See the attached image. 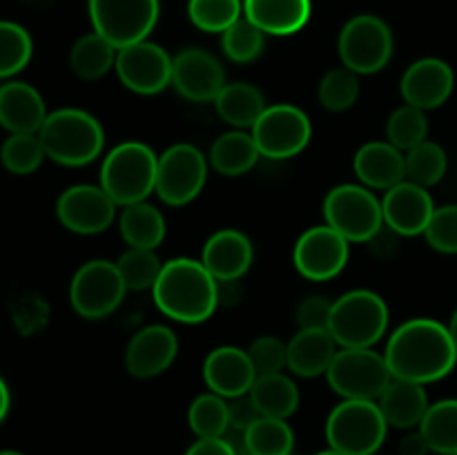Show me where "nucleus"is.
<instances>
[{
	"mask_svg": "<svg viewBox=\"0 0 457 455\" xmlns=\"http://www.w3.org/2000/svg\"><path fill=\"white\" fill-rule=\"evenodd\" d=\"M384 357L393 377L427 386L445 379L455 368L457 348L449 326L428 317H415L393 330Z\"/></svg>",
	"mask_w": 457,
	"mask_h": 455,
	"instance_id": "obj_1",
	"label": "nucleus"
},
{
	"mask_svg": "<svg viewBox=\"0 0 457 455\" xmlns=\"http://www.w3.org/2000/svg\"><path fill=\"white\" fill-rule=\"evenodd\" d=\"M154 306L179 324H204L219 308V281L201 259L177 257L163 263L152 288Z\"/></svg>",
	"mask_w": 457,
	"mask_h": 455,
	"instance_id": "obj_2",
	"label": "nucleus"
},
{
	"mask_svg": "<svg viewBox=\"0 0 457 455\" xmlns=\"http://www.w3.org/2000/svg\"><path fill=\"white\" fill-rule=\"evenodd\" d=\"M47 159L65 168H83L101 156L105 132L96 116L76 107L52 112L38 129Z\"/></svg>",
	"mask_w": 457,
	"mask_h": 455,
	"instance_id": "obj_3",
	"label": "nucleus"
},
{
	"mask_svg": "<svg viewBox=\"0 0 457 455\" xmlns=\"http://www.w3.org/2000/svg\"><path fill=\"white\" fill-rule=\"evenodd\" d=\"M159 156L141 141H125L112 147L101 165L98 186L116 205L141 203L154 192Z\"/></svg>",
	"mask_w": 457,
	"mask_h": 455,
	"instance_id": "obj_4",
	"label": "nucleus"
},
{
	"mask_svg": "<svg viewBox=\"0 0 457 455\" xmlns=\"http://www.w3.org/2000/svg\"><path fill=\"white\" fill-rule=\"evenodd\" d=\"M388 306L373 290H351L333 302L328 333L342 348H373L386 335Z\"/></svg>",
	"mask_w": 457,
	"mask_h": 455,
	"instance_id": "obj_5",
	"label": "nucleus"
},
{
	"mask_svg": "<svg viewBox=\"0 0 457 455\" xmlns=\"http://www.w3.org/2000/svg\"><path fill=\"white\" fill-rule=\"evenodd\" d=\"M388 424L378 401L344 400L326 419V440L342 455H373L386 440Z\"/></svg>",
	"mask_w": 457,
	"mask_h": 455,
	"instance_id": "obj_6",
	"label": "nucleus"
},
{
	"mask_svg": "<svg viewBox=\"0 0 457 455\" xmlns=\"http://www.w3.org/2000/svg\"><path fill=\"white\" fill-rule=\"evenodd\" d=\"M326 226L344 236L348 244H369L382 232V201L366 186L344 183L333 187L324 199Z\"/></svg>",
	"mask_w": 457,
	"mask_h": 455,
	"instance_id": "obj_7",
	"label": "nucleus"
},
{
	"mask_svg": "<svg viewBox=\"0 0 457 455\" xmlns=\"http://www.w3.org/2000/svg\"><path fill=\"white\" fill-rule=\"evenodd\" d=\"M326 379L344 400L378 401L393 375L384 352L373 348H339L326 370Z\"/></svg>",
	"mask_w": 457,
	"mask_h": 455,
	"instance_id": "obj_8",
	"label": "nucleus"
},
{
	"mask_svg": "<svg viewBox=\"0 0 457 455\" xmlns=\"http://www.w3.org/2000/svg\"><path fill=\"white\" fill-rule=\"evenodd\" d=\"M89 21L96 34L116 49L147 40L159 22V0H87Z\"/></svg>",
	"mask_w": 457,
	"mask_h": 455,
	"instance_id": "obj_9",
	"label": "nucleus"
},
{
	"mask_svg": "<svg viewBox=\"0 0 457 455\" xmlns=\"http://www.w3.org/2000/svg\"><path fill=\"white\" fill-rule=\"evenodd\" d=\"M337 52L342 65L361 74H378L393 58V31L373 13L351 18L339 31Z\"/></svg>",
	"mask_w": 457,
	"mask_h": 455,
	"instance_id": "obj_10",
	"label": "nucleus"
},
{
	"mask_svg": "<svg viewBox=\"0 0 457 455\" xmlns=\"http://www.w3.org/2000/svg\"><path fill=\"white\" fill-rule=\"evenodd\" d=\"M208 156L190 143H177L159 156L154 194L165 205L181 208L195 201L208 181Z\"/></svg>",
	"mask_w": 457,
	"mask_h": 455,
	"instance_id": "obj_11",
	"label": "nucleus"
},
{
	"mask_svg": "<svg viewBox=\"0 0 457 455\" xmlns=\"http://www.w3.org/2000/svg\"><path fill=\"white\" fill-rule=\"evenodd\" d=\"M259 154L272 161L293 159L311 143L312 125L303 110L290 103L268 105L250 129Z\"/></svg>",
	"mask_w": 457,
	"mask_h": 455,
	"instance_id": "obj_12",
	"label": "nucleus"
},
{
	"mask_svg": "<svg viewBox=\"0 0 457 455\" xmlns=\"http://www.w3.org/2000/svg\"><path fill=\"white\" fill-rule=\"evenodd\" d=\"M125 293L128 288L116 263L94 259L83 263L71 277L70 303L83 319H103L123 303Z\"/></svg>",
	"mask_w": 457,
	"mask_h": 455,
	"instance_id": "obj_13",
	"label": "nucleus"
},
{
	"mask_svg": "<svg viewBox=\"0 0 457 455\" xmlns=\"http://www.w3.org/2000/svg\"><path fill=\"white\" fill-rule=\"evenodd\" d=\"M114 71L129 92L154 96L172 85V56L161 45L141 40L119 49Z\"/></svg>",
	"mask_w": 457,
	"mask_h": 455,
	"instance_id": "obj_14",
	"label": "nucleus"
},
{
	"mask_svg": "<svg viewBox=\"0 0 457 455\" xmlns=\"http://www.w3.org/2000/svg\"><path fill=\"white\" fill-rule=\"evenodd\" d=\"M351 245L330 226L308 228L297 239L293 263L302 277L311 281H328L346 268Z\"/></svg>",
	"mask_w": 457,
	"mask_h": 455,
	"instance_id": "obj_15",
	"label": "nucleus"
},
{
	"mask_svg": "<svg viewBox=\"0 0 457 455\" xmlns=\"http://www.w3.org/2000/svg\"><path fill=\"white\" fill-rule=\"evenodd\" d=\"M58 221L76 235L105 232L116 219V203L101 186H71L58 196Z\"/></svg>",
	"mask_w": 457,
	"mask_h": 455,
	"instance_id": "obj_16",
	"label": "nucleus"
},
{
	"mask_svg": "<svg viewBox=\"0 0 457 455\" xmlns=\"http://www.w3.org/2000/svg\"><path fill=\"white\" fill-rule=\"evenodd\" d=\"M226 71L208 49L187 47L172 58V87L190 103H214L226 87Z\"/></svg>",
	"mask_w": 457,
	"mask_h": 455,
	"instance_id": "obj_17",
	"label": "nucleus"
},
{
	"mask_svg": "<svg viewBox=\"0 0 457 455\" xmlns=\"http://www.w3.org/2000/svg\"><path fill=\"white\" fill-rule=\"evenodd\" d=\"M455 89V74L442 58H420L402 74L400 94L406 105L420 110H437L451 98Z\"/></svg>",
	"mask_w": 457,
	"mask_h": 455,
	"instance_id": "obj_18",
	"label": "nucleus"
},
{
	"mask_svg": "<svg viewBox=\"0 0 457 455\" xmlns=\"http://www.w3.org/2000/svg\"><path fill=\"white\" fill-rule=\"evenodd\" d=\"M179 355V339L172 328L152 324L134 333L125 348V368L137 379H152L165 373Z\"/></svg>",
	"mask_w": 457,
	"mask_h": 455,
	"instance_id": "obj_19",
	"label": "nucleus"
},
{
	"mask_svg": "<svg viewBox=\"0 0 457 455\" xmlns=\"http://www.w3.org/2000/svg\"><path fill=\"white\" fill-rule=\"evenodd\" d=\"M433 212H436V203L427 187L415 186L411 181L393 186L382 199L384 226L400 236L424 235Z\"/></svg>",
	"mask_w": 457,
	"mask_h": 455,
	"instance_id": "obj_20",
	"label": "nucleus"
},
{
	"mask_svg": "<svg viewBox=\"0 0 457 455\" xmlns=\"http://www.w3.org/2000/svg\"><path fill=\"white\" fill-rule=\"evenodd\" d=\"M204 379L210 391L232 400V397L248 395L257 373L248 351L237 346H219L205 357Z\"/></svg>",
	"mask_w": 457,
	"mask_h": 455,
	"instance_id": "obj_21",
	"label": "nucleus"
},
{
	"mask_svg": "<svg viewBox=\"0 0 457 455\" xmlns=\"http://www.w3.org/2000/svg\"><path fill=\"white\" fill-rule=\"evenodd\" d=\"M253 244L248 236L235 228L214 232L204 245L201 263L208 268L217 281H239L253 266Z\"/></svg>",
	"mask_w": 457,
	"mask_h": 455,
	"instance_id": "obj_22",
	"label": "nucleus"
},
{
	"mask_svg": "<svg viewBox=\"0 0 457 455\" xmlns=\"http://www.w3.org/2000/svg\"><path fill=\"white\" fill-rule=\"evenodd\" d=\"M47 119V107L38 89L22 80L0 87V125L12 134H38Z\"/></svg>",
	"mask_w": 457,
	"mask_h": 455,
	"instance_id": "obj_23",
	"label": "nucleus"
},
{
	"mask_svg": "<svg viewBox=\"0 0 457 455\" xmlns=\"http://www.w3.org/2000/svg\"><path fill=\"white\" fill-rule=\"evenodd\" d=\"M353 170L361 186L369 190H391L397 183L406 181L404 152L397 150L388 141L364 143L355 152Z\"/></svg>",
	"mask_w": 457,
	"mask_h": 455,
	"instance_id": "obj_24",
	"label": "nucleus"
},
{
	"mask_svg": "<svg viewBox=\"0 0 457 455\" xmlns=\"http://www.w3.org/2000/svg\"><path fill=\"white\" fill-rule=\"evenodd\" d=\"M379 410L388 426L400 431H413L422 424L428 410V395L422 384L409 382V379H391L386 391L378 400Z\"/></svg>",
	"mask_w": 457,
	"mask_h": 455,
	"instance_id": "obj_25",
	"label": "nucleus"
},
{
	"mask_svg": "<svg viewBox=\"0 0 457 455\" xmlns=\"http://www.w3.org/2000/svg\"><path fill=\"white\" fill-rule=\"evenodd\" d=\"M311 0H244V16L263 34L290 36L306 27Z\"/></svg>",
	"mask_w": 457,
	"mask_h": 455,
	"instance_id": "obj_26",
	"label": "nucleus"
},
{
	"mask_svg": "<svg viewBox=\"0 0 457 455\" xmlns=\"http://www.w3.org/2000/svg\"><path fill=\"white\" fill-rule=\"evenodd\" d=\"M335 355L337 343L328 330H297L288 342V370L297 377H320Z\"/></svg>",
	"mask_w": 457,
	"mask_h": 455,
	"instance_id": "obj_27",
	"label": "nucleus"
},
{
	"mask_svg": "<svg viewBox=\"0 0 457 455\" xmlns=\"http://www.w3.org/2000/svg\"><path fill=\"white\" fill-rule=\"evenodd\" d=\"M259 156L262 154H259L253 134L235 129V132H226L214 138V143L210 145L208 163L221 177H241L257 165Z\"/></svg>",
	"mask_w": 457,
	"mask_h": 455,
	"instance_id": "obj_28",
	"label": "nucleus"
},
{
	"mask_svg": "<svg viewBox=\"0 0 457 455\" xmlns=\"http://www.w3.org/2000/svg\"><path fill=\"white\" fill-rule=\"evenodd\" d=\"M248 395L262 418L288 419L299 406L297 384L284 373L259 375Z\"/></svg>",
	"mask_w": 457,
	"mask_h": 455,
	"instance_id": "obj_29",
	"label": "nucleus"
},
{
	"mask_svg": "<svg viewBox=\"0 0 457 455\" xmlns=\"http://www.w3.org/2000/svg\"><path fill=\"white\" fill-rule=\"evenodd\" d=\"M119 232L129 248L156 250L165 239V219L145 201L125 205L119 217Z\"/></svg>",
	"mask_w": 457,
	"mask_h": 455,
	"instance_id": "obj_30",
	"label": "nucleus"
},
{
	"mask_svg": "<svg viewBox=\"0 0 457 455\" xmlns=\"http://www.w3.org/2000/svg\"><path fill=\"white\" fill-rule=\"evenodd\" d=\"M214 107L221 120L235 125L237 129H253L259 116L266 110V98L250 83H228L214 98Z\"/></svg>",
	"mask_w": 457,
	"mask_h": 455,
	"instance_id": "obj_31",
	"label": "nucleus"
},
{
	"mask_svg": "<svg viewBox=\"0 0 457 455\" xmlns=\"http://www.w3.org/2000/svg\"><path fill=\"white\" fill-rule=\"evenodd\" d=\"M116 54L119 49L103 38L96 31L80 36L70 52V67L79 79L83 80H98L114 70Z\"/></svg>",
	"mask_w": 457,
	"mask_h": 455,
	"instance_id": "obj_32",
	"label": "nucleus"
},
{
	"mask_svg": "<svg viewBox=\"0 0 457 455\" xmlns=\"http://www.w3.org/2000/svg\"><path fill=\"white\" fill-rule=\"evenodd\" d=\"M420 431L427 437L431 453L457 455V400H440L428 406Z\"/></svg>",
	"mask_w": 457,
	"mask_h": 455,
	"instance_id": "obj_33",
	"label": "nucleus"
},
{
	"mask_svg": "<svg viewBox=\"0 0 457 455\" xmlns=\"http://www.w3.org/2000/svg\"><path fill=\"white\" fill-rule=\"evenodd\" d=\"M241 435V444L250 455H293L295 433L286 419L259 418Z\"/></svg>",
	"mask_w": 457,
	"mask_h": 455,
	"instance_id": "obj_34",
	"label": "nucleus"
},
{
	"mask_svg": "<svg viewBox=\"0 0 457 455\" xmlns=\"http://www.w3.org/2000/svg\"><path fill=\"white\" fill-rule=\"evenodd\" d=\"M187 424L199 440L223 437L230 428V410L226 397L217 393H204L187 409Z\"/></svg>",
	"mask_w": 457,
	"mask_h": 455,
	"instance_id": "obj_35",
	"label": "nucleus"
},
{
	"mask_svg": "<svg viewBox=\"0 0 457 455\" xmlns=\"http://www.w3.org/2000/svg\"><path fill=\"white\" fill-rule=\"evenodd\" d=\"M406 165V181L415 183L422 187H433L445 178L446 168H449V156L445 147L436 141L420 143L413 150L404 152Z\"/></svg>",
	"mask_w": 457,
	"mask_h": 455,
	"instance_id": "obj_36",
	"label": "nucleus"
},
{
	"mask_svg": "<svg viewBox=\"0 0 457 455\" xmlns=\"http://www.w3.org/2000/svg\"><path fill=\"white\" fill-rule=\"evenodd\" d=\"M244 16L241 0H187V18L205 34H223Z\"/></svg>",
	"mask_w": 457,
	"mask_h": 455,
	"instance_id": "obj_37",
	"label": "nucleus"
},
{
	"mask_svg": "<svg viewBox=\"0 0 457 455\" xmlns=\"http://www.w3.org/2000/svg\"><path fill=\"white\" fill-rule=\"evenodd\" d=\"M428 119L427 112L413 105H402L388 116L386 120V141L397 150L409 152L427 141Z\"/></svg>",
	"mask_w": 457,
	"mask_h": 455,
	"instance_id": "obj_38",
	"label": "nucleus"
},
{
	"mask_svg": "<svg viewBox=\"0 0 457 455\" xmlns=\"http://www.w3.org/2000/svg\"><path fill=\"white\" fill-rule=\"evenodd\" d=\"M317 98L328 112L351 110L360 98V76L344 65L326 71L317 87Z\"/></svg>",
	"mask_w": 457,
	"mask_h": 455,
	"instance_id": "obj_39",
	"label": "nucleus"
},
{
	"mask_svg": "<svg viewBox=\"0 0 457 455\" xmlns=\"http://www.w3.org/2000/svg\"><path fill=\"white\" fill-rule=\"evenodd\" d=\"M34 54L29 31L12 21H0V79L25 70Z\"/></svg>",
	"mask_w": 457,
	"mask_h": 455,
	"instance_id": "obj_40",
	"label": "nucleus"
},
{
	"mask_svg": "<svg viewBox=\"0 0 457 455\" xmlns=\"http://www.w3.org/2000/svg\"><path fill=\"white\" fill-rule=\"evenodd\" d=\"M116 268H119L128 290H152L163 270V261L159 259L156 250L128 248L116 261Z\"/></svg>",
	"mask_w": 457,
	"mask_h": 455,
	"instance_id": "obj_41",
	"label": "nucleus"
},
{
	"mask_svg": "<svg viewBox=\"0 0 457 455\" xmlns=\"http://www.w3.org/2000/svg\"><path fill=\"white\" fill-rule=\"evenodd\" d=\"M263 47H266V34L245 16H241L235 25L228 27L221 34L223 54L239 65L257 61L263 54Z\"/></svg>",
	"mask_w": 457,
	"mask_h": 455,
	"instance_id": "obj_42",
	"label": "nucleus"
},
{
	"mask_svg": "<svg viewBox=\"0 0 457 455\" xmlns=\"http://www.w3.org/2000/svg\"><path fill=\"white\" fill-rule=\"evenodd\" d=\"M43 159H47V156H45L38 134H12L0 147V163L4 165V170L18 174V177L36 172Z\"/></svg>",
	"mask_w": 457,
	"mask_h": 455,
	"instance_id": "obj_43",
	"label": "nucleus"
},
{
	"mask_svg": "<svg viewBox=\"0 0 457 455\" xmlns=\"http://www.w3.org/2000/svg\"><path fill=\"white\" fill-rule=\"evenodd\" d=\"M248 357L254 366V373L275 375L288 368V343L275 335H262L248 348Z\"/></svg>",
	"mask_w": 457,
	"mask_h": 455,
	"instance_id": "obj_44",
	"label": "nucleus"
},
{
	"mask_svg": "<svg viewBox=\"0 0 457 455\" xmlns=\"http://www.w3.org/2000/svg\"><path fill=\"white\" fill-rule=\"evenodd\" d=\"M427 244L442 254H457V205L436 208L427 230Z\"/></svg>",
	"mask_w": 457,
	"mask_h": 455,
	"instance_id": "obj_45",
	"label": "nucleus"
},
{
	"mask_svg": "<svg viewBox=\"0 0 457 455\" xmlns=\"http://www.w3.org/2000/svg\"><path fill=\"white\" fill-rule=\"evenodd\" d=\"M330 312H333V302L321 294H312L299 303L295 319H297L299 330H328Z\"/></svg>",
	"mask_w": 457,
	"mask_h": 455,
	"instance_id": "obj_46",
	"label": "nucleus"
},
{
	"mask_svg": "<svg viewBox=\"0 0 457 455\" xmlns=\"http://www.w3.org/2000/svg\"><path fill=\"white\" fill-rule=\"evenodd\" d=\"M228 410H230V426L241 433H244L250 424H254L259 418H262L259 410L254 409L250 395H239L228 400Z\"/></svg>",
	"mask_w": 457,
	"mask_h": 455,
	"instance_id": "obj_47",
	"label": "nucleus"
},
{
	"mask_svg": "<svg viewBox=\"0 0 457 455\" xmlns=\"http://www.w3.org/2000/svg\"><path fill=\"white\" fill-rule=\"evenodd\" d=\"M186 455H237V446L226 437H212V440H196Z\"/></svg>",
	"mask_w": 457,
	"mask_h": 455,
	"instance_id": "obj_48",
	"label": "nucleus"
},
{
	"mask_svg": "<svg viewBox=\"0 0 457 455\" xmlns=\"http://www.w3.org/2000/svg\"><path fill=\"white\" fill-rule=\"evenodd\" d=\"M431 453V446H428L427 437L422 435L420 428L406 433L400 440V455H428Z\"/></svg>",
	"mask_w": 457,
	"mask_h": 455,
	"instance_id": "obj_49",
	"label": "nucleus"
},
{
	"mask_svg": "<svg viewBox=\"0 0 457 455\" xmlns=\"http://www.w3.org/2000/svg\"><path fill=\"white\" fill-rule=\"evenodd\" d=\"M9 404H12V397H9V388H7V384H4V379L0 377V422L7 418Z\"/></svg>",
	"mask_w": 457,
	"mask_h": 455,
	"instance_id": "obj_50",
	"label": "nucleus"
},
{
	"mask_svg": "<svg viewBox=\"0 0 457 455\" xmlns=\"http://www.w3.org/2000/svg\"><path fill=\"white\" fill-rule=\"evenodd\" d=\"M449 333H451V337H453V343H455V348H457V308H455L453 315H451V321H449Z\"/></svg>",
	"mask_w": 457,
	"mask_h": 455,
	"instance_id": "obj_51",
	"label": "nucleus"
},
{
	"mask_svg": "<svg viewBox=\"0 0 457 455\" xmlns=\"http://www.w3.org/2000/svg\"><path fill=\"white\" fill-rule=\"evenodd\" d=\"M0 455H25V453H21V451L7 449V451H0Z\"/></svg>",
	"mask_w": 457,
	"mask_h": 455,
	"instance_id": "obj_52",
	"label": "nucleus"
},
{
	"mask_svg": "<svg viewBox=\"0 0 457 455\" xmlns=\"http://www.w3.org/2000/svg\"><path fill=\"white\" fill-rule=\"evenodd\" d=\"M317 455H342V453H337V451L328 449V451H321V453H317Z\"/></svg>",
	"mask_w": 457,
	"mask_h": 455,
	"instance_id": "obj_53",
	"label": "nucleus"
}]
</instances>
